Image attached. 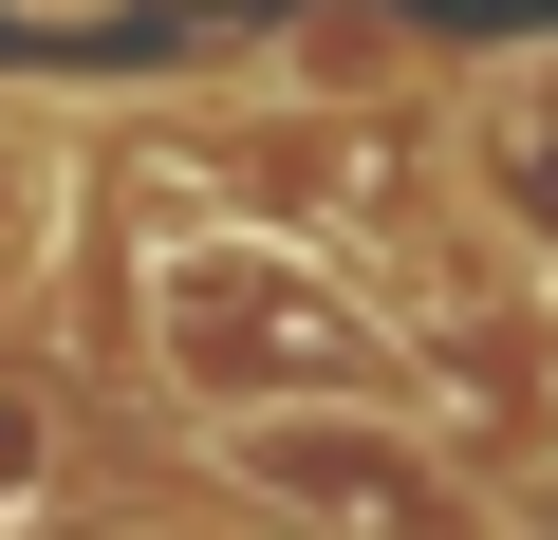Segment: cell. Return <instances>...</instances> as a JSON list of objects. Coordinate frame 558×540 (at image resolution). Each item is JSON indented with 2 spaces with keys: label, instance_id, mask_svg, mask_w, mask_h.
<instances>
[{
  "label": "cell",
  "instance_id": "277c9868",
  "mask_svg": "<svg viewBox=\"0 0 558 540\" xmlns=\"http://www.w3.org/2000/svg\"><path fill=\"white\" fill-rule=\"evenodd\" d=\"M260 75H279V94H317V112H354V94H428V38L391 20V0H317V20H279Z\"/></svg>",
  "mask_w": 558,
  "mask_h": 540
},
{
  "label": "cell",
  "instance_id": "6da1fadb",
  "mask_svg": "<svg viewBox=\"0 0 558 540\" xmlns=\"http://www.w3.org/2000/svg\"><path fill=\"white\" fill-rule=\"evenodd\" d=\"M391 373V336L354 317V299H317V261L299 242H186V261H149V392L168 410H205V429H260V410H336V392H373Z\"/></svg>",
  "mask_w": 558,
  "mask_h": 540
},
{
  "label": "cell",
  "instance_id": "5b68a950",
  "mask_svg": "<svg viewBox=\"0 0 558 540\" xmlns=\"http://www.w3.org/2000/svg\"><path fill=\"white\" fill-rule=\"evenodd\" d=\"M57 242V112L0 94V299H20V261Z\"/></svg>",
  "mask_w": 558,
  "mask_h": 540
},
{
  "label": "cell",
  "instance_id": "8992f818",
  "mask_svg": "<svg viewBox=\"0 0 558 540\" xmlns=\"http://www.w3.org/2000/svg\"><path fill=\"white\" fill-rule=\"evenodd\" d=\"M0 20H112V0H0Z\"/></svg>",
  "mask_w": 558,
  "mask_h": 540
},
{
  "label": "cell",
  "instance_id": "7a4b0ae2",
  "mask_svg": "<svg viewBox=\"0 0 558 540\" xmlns=\"http://www.w3.org/2000/svg\"><path fill=\"white\" fill-rule=\"evenodd\" d=\"M242 484L299 521V540H521V503H502L447 429H410V410H373V392L260 410V429H242Z\"/></svg>",
  "mask_w": 558,
  "mask_h": 540
},
{
  "label": "cell",
  "instance_id": "3957f363",
  "mask_svg": "<svg viewBox=\"0 0 558 540\" xmlns=\"http://www.w3.org/2000/svg\"><path fill=\"white\" fill-rule=\"evenodd\" d=\"M447 187L484 205V242L558 299V38H502L465 57V131H447Z\"/></svg>",
  "mask_w": 558,
  "mask_h": 540
}]
</instances>
